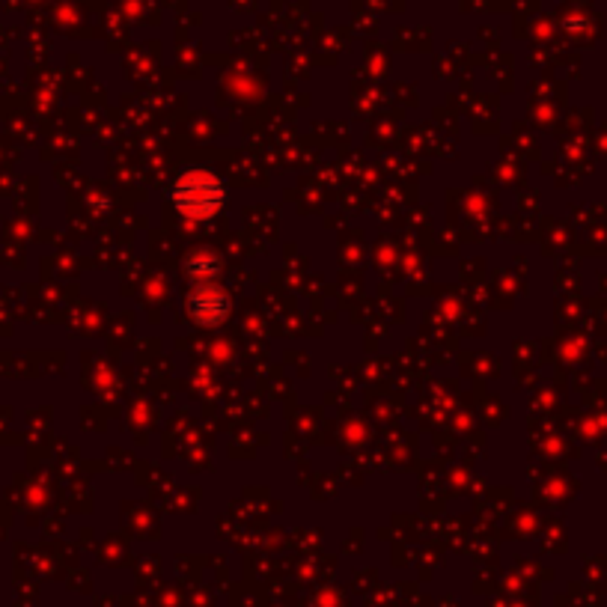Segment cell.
Instances as JSON below:
<instances>
[{"mask_svg":"<svg viewBox=\"0 0 607 607\" xmlns=\"http://www.w3.org/2000/svg\"><path fill=\"white\" fill-rule=\"evenodd\" d=\"M173 200H176L179 212H185L191 218H206V215H212L221 206L224 191H221V185H218L215 176H209L203 170H194V173H188L185 179L176 182Z\"/></svg>","mask_w":607,"mask_h":607,"instance_id":"cell-1","label":"cell"}]
</instances>
